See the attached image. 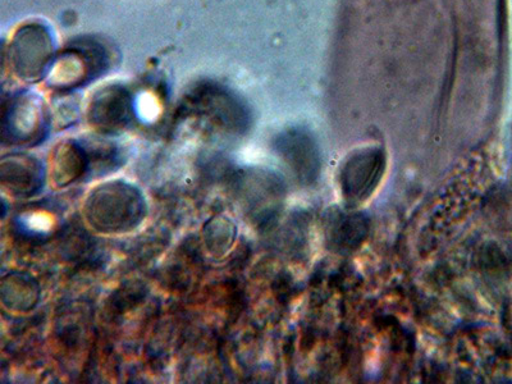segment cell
Segmentation results:
<instances>
[{
  "instance_id": "9",
  "label": "cell",
  "mask_w": 512,
  "mask_h": 384,
  "mask_svg": "<svg viewBox=\"0 0 512 384\" xmlns=\"http://www.w3.org/2000/svg\"><path fill=\"white\" fill-rule=\"evenodd\" d=\"M0 178L4 189L12 195L32 196L44 185V166L32 155H9L2 159Z\"/></svg>"
},
{
  "instance_id": "12",
  "label": "cell",
  "mask_w": 512,
  "mask_h": 384,
  "mask_svg": "<svg viewBox=\"0 0 512 384\" xmlns=\"http://www.w3.org/2000/svg\"><path fill=\"white\" fill-rule=\"evenodd\" d=\"M2 301L9 310L27 312L39 301L40 288L34 278L24 273H12L2 281Z\"/></svg>"
},
{
  "instance_id": "5",
  "label": "cell",
  "mask_w": 512,
  "mask_h": 384,
  "mask_svg": "<svg viewBox=\"0 0 512 384\" xmlns=\"http://www.w3.org/2000/svg\"><path fill=\"white\" fill-rule=\"evenodd\" d=\"M386 167V153L378 146H368L352 153L340 173L341 192L347 203L367 201L381 184Z\"/></svg>"
},
{
  "instance_id": "13",
  "label": "cell",
  "mask_w": 512,
  "mask_h": 384,
  "mask_svg": "<svg viewBox=\"0 0 512 384\" xmlns=\"http://www.w3.org/2000/svg\"><path fill=\"white\" fill-rule=\"evenodd\" d=\"M17 227L26 236H48L56 227V217L45 209H31L18 217Z\"/></svg>"
},
{
  "instance_id": "3",
  "label": "cell",
  "mask_w": 512,
  "mask_h": 384,
  "mask_svg": "<svg viewBox=\"0 0 512 384\" xmlns=\"http://www.w3.org/2000/svg\"><path fill=\"white\" fill-rule=\"evenodd\" d=\"M48 130V112L43 100L32 94H17L3 105L4 143L35 145Z\"/></svg>"
},
{
  "instance_id": "8",
  "label": "cell",
  "mask_w": 512,
  "mask_h": 384,
  "mask_svg": "<svg viewBox=\"0 0 512 384\" xmlns=\"http://www.w3.org/2000/svg\"><path fill=\"white\" fill-rule=\"evenodd\" d=\"M328 245L338 253H350L360 248L368 237L369 221L364 214L333 208L324 222Z\"/></svg>"
},
{
  "instance_id": "11",
  "label": "cell",
  "mask_w": 512,
  "mask_h": 384,
  "mask_svg": "<svg viewBox=\"0 0 512 384\" xmlns=\"http://www.w3.org/2000/svg\"><path fill=\"white\" fill-rule=\"evenodd\" d=\"M283 196V186L276 176L269 173H259L250 178V185L246 186V200L248 207L253 210L255 217L272 216L278 208Z\"/></svg>"
},
{
  "instance_id": "14",
  "label": "cell",
  "mask_w": 512,
  "mask_h": 384,
  "mask_svg": "<svg viewBox=\"0 0 512 384\" xmlns=\"http://www.w3.org/2000/svg\"><path fill=\"white\" fill-rule=\"evenodd\" d=\"M236 228L230 219L214 218L205 230V240L214 253H224L235 240Z\"/></svg>"
},
{
  "instance_id": "10",
  "label": "cell",
  "mask_w": 512,
  "mask_h": 384,
  "mask_svg": "<svg viewBox=\"0 0 512 384\" xmlns=\"http://www.w3.org/2000/svg\"><path fill=\"white\" fill-rule=\"evenodd\" d=\"M89 172V157L85 146L77 141H64L52 158V180L58 187L75 184Z\"/></svg>"
},
{
  "instance_id": "4",
  "label": "cell",
  "mask_w": 512,
  "mask_h": 384,
  "mask_svg": "<svg viewBox=\"0 0 512 384\" xmlns=\"http://www.w3.org/2000/svg\"><path fill=\"white\" fill-rule=\"evenodd\" d=\"M53 39L47 27L32 24L17 31L9 45V64L18 77L38 81L53 64Z\"/></svg>"
},
{
  "instance_id": "7",
  "label": "cell",
  "mask_w": 512,
  "mask_h": 384,
  "mask_svg": "<svg viewBox=\"0 0 512 384\" xmlns=\"http://www.w3.org/2000/svg\"><path fill=\"white\" fill-rule=\"evenodd\" d=\"M277 150L299 181L305 185L317 181L320 152L314 137L300 128L287 131L277 141Z\"/></svg>"
},
{
  "instance_id": "1",
  "label": "cell",
  "mask_w": 512,
  "mask_h": 384,
  "mask_svg": "<svg viewBox=\"0 0 512 384\" xmlns=\"http://www.w3.org/2000/svg\"><path fill=\"white\" fill-rule=\"evenodd\" d=\"M145 200L135 186L116 181L91 192L86 218L100 232L118 233L135 228L145 217Z\"/></svg>"
},
{
  "instance_id": "2",
  "label": "cell",
  "mask_w": 512,
  "mask_h": 384,
  "mask_svg": "<svg viewBox=\"0 0 512 384\" xmlns=\"http://www.w3.org/2000/svg\"><path fill=\"white\" fill-rule=\"evenodd\" d=\"M108 67L109 56L104 45L95 40L77 41L50 67L49 85L54 89L73 90L102 75Z\"/></svg>"
},
{
  "instance_id": "6",
  "label": "cell",
  "mask_w": 512,
  "mask_h": 384,
  "mask_svg": "<svg viewBox=\"0 0 512 384\" xmlns=\"http://www.w3.org/2000/svg\"><path fill=\"white\" fill-rule=\"evenodd\" d=\"M135 113V102L128 91L122 86H108L91 100L89 121L105 134H116L125 130Z\"/></svg>"
}]
</instances>
